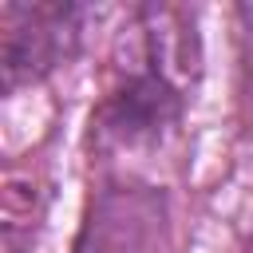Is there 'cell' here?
<instances>
[{
  "instance_id": "obj_1",
  "label": "cell",
  "mask_w": 253,
  "mask_h": 253,
  "mask_svg": "<svg viewBox=\"0 0 253 253\" xmlns=\"http://www.w3.org/2000/svg\"><path fill=\"white\" fill-rule=\"evenodd\" d=\"M126 59L99 103L91 126L107 158L142 154L178 130L190 87L202 71L194 20L182 8H134Z\"/></svg>"
},
{
  "instance_id": "obj_2",
  "label": "cell",
  "mask_w": 253,
  "mask_h": 253,
  "mask_svg": "<svg viewBox=\"0 0 253 253\" xmlns=\"http://www.w3.org/2000/svg\"><path fill=\"white\" fill-rule=\"evenodd\" d=\"M166 249V198L130 174L107 178L83 217L75 253H162Z\"/></svg>"
},
{
  "instance_id": "obj_3",
  "label": "cell",
  "mask_w": 253,
  "mask_h": 253,
  "mask_svg": "<svg viewBox=\"0 0 253 253\" xmlns=\"http://www.w3.org/2000/svg\"><path fill=\"white\" fill-rule=\"evenodd\" d=\"M0 67L4 91L47 79L63 67L83 40V8L75 4H4L0 16Z\"/></svg>"
}]
</instances>
